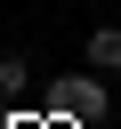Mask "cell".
Instances as JSON below:
<instances>
[{
    "label": "cell",
    "instance_id": "6da1fadb",
    "mask_svg": "<svg viewBox=\"0 0 121 129\" xmlns=\"http://www.w3.org/2000/svg\"><path fill=\"white\" fill-rule=\"evenodd\" d=\"M48 113H65V121H97V113H105V81H97V64H89V73H65V81L48 89Z\"/></svg>",
    "mask_w": 121,
    "mask_h": 129
},
{
    "label": "cell",
    "instance_id": "7a4b0ae2",
    "mask_svg": "<svg viewBox=\"0 0 121 129\" xmlns=\"http://www.w3.org/2000/svg\"><path fill=\"white\" fill-rule=\"evenodd\" d=\"M81 56H89L97 73H121V24H97V32L81 40Z\"/></svg>",
    "mask_w": 121,
    "mask_h": 129
}]
</instances>
